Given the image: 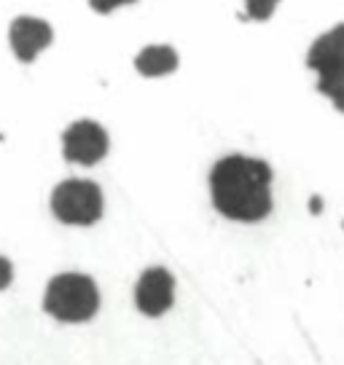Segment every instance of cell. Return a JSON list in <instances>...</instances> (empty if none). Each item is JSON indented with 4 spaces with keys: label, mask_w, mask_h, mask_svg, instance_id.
Returning <instances> with one entry per match:
<instances>
[{
    "label": "cell",
    "mask_w": 344,
    "mask_h": 365,
    "mask_svg": "<svg viewBox=\"0 0 344 365\" xmlns=\"http://www.w3.org/2000/svg\"><path fill=\"white\" fill-rule=\"evenodd\" d=\"M51 210L62 223L89 226L103 215V191L92 180H65L51 194Z\"/></svg>",
    "instance_id": "cell-4"
},
{
    "label": "cell",
    "mask_w": 344,
    "mask_h": 365,
    "mask_svg": "<svg viewBox=\"0 0 344 365\" xmlns=\"http://www.w3.org/2000/svg\"><path fill=\"white\" fill-rule=\"evenodd\" d=\"M62 150L73 164L92 167L108 153V135L97 121H76L62 135Z\"/></svg>",
    "instance_id": "cell-5"
},
{
    "label": "cell",
    "mask_w": 344,
    "mask_h": 365,
    "mask_svg": "<svg viewBox=\"0 0 344 365\" xmlns=\"http://www.w3.org/2000/svg\"><path fill=\"white\" fill-rule=\"evenodd\" d=\"M307 65L318 73V91L344 113V24H336L312 43Z\"/></svg>",
    "instance_id": "cell-3"
},
{
    "label": "cell",
    "mask_w": 344,
    "mask_h": 365,
    "mask_svg": "<svg viewBox=\"0 0 344 365\" xmlns=\"http://www.w3.org/2000/svg\"><path fill=\"white\" fill-rule=\"evenodd\" d=\"M172 298H175V279L167 269L156 266V269L143 272L138 287H135V304L143 314L159 317L172 307Z\"/></svg>",
    "instance_id": "cell-6"
},
{
    "label": "cell",
    "mask_w": 344,
    "mask_h": 365,
    "mask_svg": "<svg viewBox=\"0 0 344 365\" xmlns=\"http://www.w3.org/2000/svg\"><path fill=\"white\" fill-rule=\"evenodd\" d=\"M92 3V9L97 14H111L116 11L118 6H129V3H135V0H89Z\"/></svg>",
    "instance_id": "cell-10"
},
{
    "label": "cell",
    "mask_w": 344,
    "mask_h": 365,
    "mask_svg": "<svg viewBox=\"0 0 344 365\" xmlns=\"http://www.w3.org/2000/svg\"><path fill=\"white\" fill-rule=\"evenodd\" d=\"M277 3L280 0H245V19H256V22H264L275 14Z\"/></svg>",
    "instance_id": "cell-9"
},
{
    "label": "cell",
    "mask_w": 344,
    "mask_h": 365,
    "mask_svg": "<svg viewBox=\"0 0 344 365\" xmlns=\"http://www.w3.org/2000/svg\"><path fill=\"white\" fill-rule=\"evenodd\" d=\"M97 307L100 293L86 274H59L49 282L44 309L59 322H86Z\"/></svg>",
    "instance_id": "cell-2"
},
{
    "label": "cell",
    "mask_w": 344,
    "mask_h": 365,
    "mask_svg": "<svg viewBox=\"0 0 344 365\" xmlns=\"http://www.w3.org/2000/svg\"><path fill=\"white\" fill-rule=\"evenodd\" d=\"M210 194L221 215L242 223L272 212V167L251 156H226L210 172Z\"/></svg>",
    "instance_id": "cell-1"
},
{
    "label": "cell",
    "mask_w": 344,
    "mask_h": 365,
    "mask_svg": "<svg viewBox=\"0 0 344 365\" xmlns=\"http://www.w3.org/2000/svg\"><path fill=\"white\" fill-rule=\"evenodd\" d=\"M9 38H11V48L16 59L30 65L49 43H51V27L44 19H35V16H16L11 22V30H9Z\"/></svg>",
    "instance_id": "cell-7"
},
{
    "label": "cell",
    "mask_w": 344,
    "mask_h": 365,
    "mask_svg": "<svg viewBox=\"0 0 344 365\" xmlns=\"http://www.w3.org/2000/svg\"><path fill=\"white\" fill-rule=\"evenodd\" d=\"M135 68L146 78H159L167 73H175L178 68V54L172 46H146L135 57Z\"/></svg>",
    "instance_id": "cell-8"
},
{
    "label": "cell",
    "mask_w": 344,
    "mask_h": 365,
    "mask_svg": "<svg viewBox=\"0 0 344 365\" xmlns=\"http://www.w3.org/2000/svg\"><path fill=\"white\" fill-rule=\"evenodd\" d=\"M11 277H14L11 263L6 261V258H0V290H3V287L11 285Z\"/></svg>",
    "instance_id": "cell-11"
}]
</instances>
